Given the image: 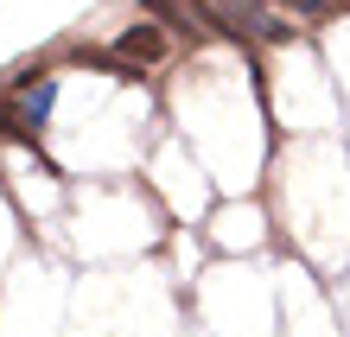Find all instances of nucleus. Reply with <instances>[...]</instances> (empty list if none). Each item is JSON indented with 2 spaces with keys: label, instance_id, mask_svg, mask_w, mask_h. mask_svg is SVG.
Returning <instances> with one entry per match:
<instances>
[{
  "label": "nucleus",
  "instance_id": "1",
  "mask_svg": "<svg viewBox=\"0 0 350 337\" xmlns=\"http://www.w3.org/2000/svg\"><path fill=\"white\" fill-rule=\"evenodd\" d=\"M51 109H57V77L32 83V90L19 96V109H13V128L26 134V140H38V128H45V121H51Z\"/></svg>",
  "mask_w": 350,
  "mask_h": 337
},
{
  "label": "nucleus",
  "instance_id": "2",
  "mask_svg": "<svg viewBox=\"0 0 350 337\" xmlns=\"http://www.w3.org/2000/svg\"><path fill=\"white\" fill-rule=\"evenodd\" d=\"M115 57H128V64L147 70V64L166 57V32H159V26H128V32L115 38Z\"/></svg>",
  "mask_w": 350,
  "mask_h": 337
},
{
  "label": "nucleus",
  "instance_id": "3",
  "mask_svg": "<svg viewBox=\"0 0 350 337\" xmlns=\"http://www.w3.org/2000/svg\"><path fill=\"white\" fill-rule=\"evenodd\" d=\"M249 32H261V38H267V45H293V38H299L306 26H293V19H255V26H249Z\"/></svg>",
  "mask_w": 350,
  "mask_h": 337
},
{
  "label": "nucleus",
  "instance_id": "4",
  "mask_svg": "<svg viewBox=\"0 0 350 337\" xmlns=\"http://www.w3.org/2000/svg\"><path fill=\"white\" fill-rule=\"evenodd\" d=\"M280 7H286V13H299V19H312V26H319V19H332V7H338V0H280Z\"/></svg>",
  "mask_w": 350,
  "mask_h": 337
},
{
  "label": "nucleus",
  "instance_id": "5",
  "mask_svg": "<svg viewBox=\"0 0 350 337\" xmlns=\"http://www.w3.org/2000/svg\"><path fill=\"white\" fill-rule=\"evenodd\" d=\"M140 13H153V19H166L172 32H191V26H185V13L172 7V0H140Z\"/></svg>",
  "mask_w": 350,
  "mask_h": 337
}]
</instances>
